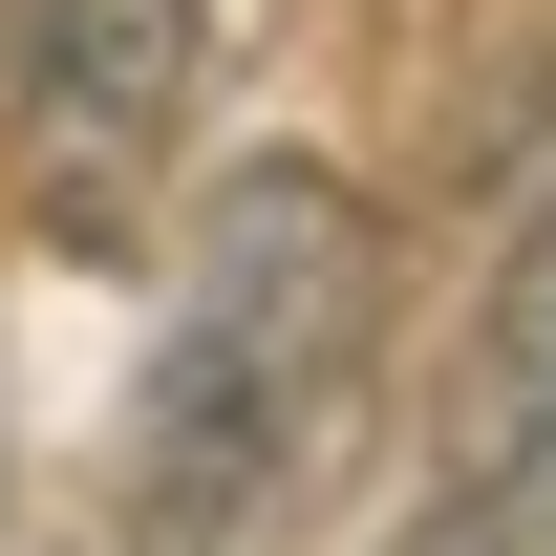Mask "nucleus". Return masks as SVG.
<instances>
[{
	"label": "nucleus",
	"instance_id": "2",
	"mask_svg": "<svg viewBox=\"0 0 556 556\" xmlns=\"http://www.w3.org/2000/svg\"><path fill=\"white\" fill-rule=\"evenodd\" d=\"M172 86H193V0H22V150H43V193L86 236L150 193Z\"/></svg>",
	"mask_w": 556,
	"mask_h": 556
},
{
	"label": "nucleus",
	"instance_id": "1",
	"mask_svg": "<svg viewBox=\"0 0 556 556\" xmlns=\"http://www.w3.org/2000/svg\"><path fill=\"white\" fill-rule=\"evenodd\" d=\"M386 321V257H364L343 172H214V236H193V300H172V364H150V428H129V535L150 556H236L278 535V492L321 471L343 428V364Z\"/></svg>",
	"mask_w": 556,
	"mask_h": 556
},
{
	"label": "nucleus",
	"instance_id": "3",
	"mask_svg": "<svg viewBox=\"0 0 556 556\" xmlns=\"http://www.w3.org/2000/svg\"><path fill=\"white\" fill-rule=\"evenodd\" d=\"M450 556H556V214L514 236L471 321V407H450Z\"/></svg>",
	"mask_w": 556,
	"mask_h": 556
}]
</instances>
